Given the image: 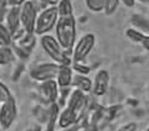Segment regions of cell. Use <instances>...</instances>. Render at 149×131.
<instances>
[{"label": "cell", "instance_id": "6da1fadb", "mask_svg": "<svg viewBox=\"0 0 149 131\" xmlns=\"http://www.w3.org/2000/svg\"><path fill=\"white\" fill-rule=\"evenodd\" d=\"M56 9H57L58 17L54 27L55 37L63 50L71 51L77 40L76 19L73 14L72 1L71 0H58Z\"/></svg>", "mask_w": 149, "mask_h": 131}, {"label": "cell", "instance_id": "7a4b0ae2", "mask_svg": "<svg viewBox=\"0 0 149 131\" xmlns=\"http://www.w3.org/2000/svg\"><path fill=\"white\" fill-rule=\"evenodd\" d=\"M40 45L52 62L57 64H72L71 51L63 50L55 36L50 34L40 36Z\"/></svg>", "mask_w": 149, "mask_h": 131}, {"label": "cell", "instance_id": "3957f363", "mask_svg": "<svg viewBox=\"0 0 149 131\" xmlns=\"http://www.w3.org/2000/svg\"><path fill=\"white\" fill-rule=\"evenodd\" d=\"M57 17H58V14H57L56 6L42 8V10L37 12L34 34L36 36H42L46 34H50L51 30H54V27L56 25Z\"/></svg>", "mask_w": 149, "mask_h": 131}, {"label": "cell", "instance_id": "277c9868", "mask_svg": "<svg viewBox=\"0 0 149 131\" xmlns=\"http://www.w3.org/2000/svg\"><path fill=\"white\" fill-rule=\"evenodd\" d=\"M96 45V36L92 32L82 35L80 39L76 40L73 47L71 50V57L73 62H85L88 54L92 52L93 47Z\"/></svg>", "mask_w": 149, "mask_h": 131}, {"label": "cell", "instance_id": "5b68a950", "mask_svg": "<svg viewBox=\"0 0 149 131\" xmlns=\"http://www.w3.org/2000/svg\"><path fill=\"white\" fill-rule=\"evenodd\" d=\"M37 12L39 10L36 8L35 1L32 0H27L24 5L20 6V25L25 32H29V34L34 32Z\"/></svg>", "mask_w": 149, "mask_h": 131}, {"label": "cell", "instance_id": "8992f818", "mask_svg": "<svg viewBox=\"0 0 149 131\" xmlns=\"http://www.w3.org/2000/svg\"><path fill=\"white\" fill-rule=\"evenodd\" d=\"M17 116V105L14 97L0 104V128L4 131L8 130L14 124Z\"/></svg>", "mask_w": 149, "mask_h": 131}, {"label": "cell", "instance_id": "52a82bcc", "mask_svg": "<svg viewBox=\"0 0 149 131\" xmlns=\"http://www.w3.org/2000/svg\"><path fill=\"white\" fill-rule=\"evenodd\" d=\"M86 104H87V94L77 89H72V92L70 93L67 98V104L63 109H66L70 114L78 120L82 111L85 110Z\"/></svg>", "mask_w": 149, "mask_h": 131}, {"label": "cell", "instance_id": "ba28073f", "mask_svg": "<svg viewBox=\"0 0 149 131\" xmlns=\"http://www.w3.org/2000/svg\"><path fill=\"white\" fill-rule=\"evenodd\" d=\"M58 66L60 64L55 63V62H45V63L36 64L30 71V77L39 83L55 79L56 73H57V69H58Z\"/></svg>", "mask_w": 149, "mask_h": 131}, {"label": "cell", "instance_id": "9c48e42d", "mask_svg": "<svg viewBox=\"0 0 149 131\" xmlns=\"http://www.w3.org/2000/svg\"><path fill=\"white\" fill-rule=\"evenodd\" d=\"M109 73L106 71V69H100L98 72L96 73L95 78L92 79V90L91 93L96 97H101L104 95L107 89L109 87Z\"/></svg>", "mask_w": 149, "mask_h": 131}, {"label": "cell", "instance_id": "30bf717a", "mask_svg": "<svg viewBox=\"0 0 149 131\" xmlns=\"http://www.w3.org/2000/svg\"><path fill=\"white\" fill-rule=\"evenodd\" d=\"M72 77H73V71H72L71 64H60L55 77V82L60 89L71 88Z\"/></svg>", "mask_w": 149, "mask_h": 131}, {"label": "cell", "instance_id": "8fae6325", "mask_svg": "<svg viewBox=\"0 0 149 131\" xmlns=\"http://www.w3.org/2000/svg\"><path fill=\"white\" fill-rule=\"evenodd\" d=\"M4 25L10 31L11 37L21 29L20 25V8H8Z\"/></svg>", "mask_w": 149, "mask_h": 131}, {"label": "cell", "instance_id": "7c38bea8", "mask_svg": "<svg viewBox=\"0 0 149 131\" xmlns=\"http://www.w3.org/2000/svg\"><path fill=\"white\" fill-rule=\"evenodd\" d=\"M40 89H41L42 95L46 98V100H47L50 104L57 103L60 88L57 87L55 79H51V81H46V82L40 83Z\"/></svg>", "mask_w": 149, "mask_h": 131}, {"label": "cell", "instance_id": "4fadbf2b", "mask_svg": "<svg viewBox=\"0 0 149 131\" xmlns=\"http://www.w3.org/2000/svg\"><path fill=\"white\" fill-rule=\"evenodd\" d=\"M72 89H77L85 94H88L92 90V79L87 76H82V74L73 73L72 82H71Z\"/></svg>", "mask_w": 149, "mask_h": 131}, {"label": "cell", "instance_id": "5bb4252c", "mask_svg": "<svg viewBox=\"0 0 149 131\" xmlns=\"http://www.w3.org/2000/svg\"><path fill=\"white\" fill-rule=\"evenodd\" d=\"M125 36H127L129 40H132L133 42H136V43L142 45L143 48L146 51H149V43H148L149 36H148V34H144V32L139 31L137 29L129 27V29L125 30Z\"/></svg>", "mask_w": 149, "mask_h": 131}, {"label": "cell", "instance_id": "9a60e30c", "mask_svg": "<svg viewBox=\"0 0 149 131\" xmlns=\"http://www.w3.org/2000/svg\"><path fill=\"white\" fill-rule=\"evenodd\" d=\"M129 22L132 24L133 29H137L144 34H149V20L147 16L141 15V14H134L130 17Z\"/></svg>", "mask_w": 149, "mask_h": 131}, {"label": "cell", "instance_id": "2e32d148", "mask_svg": "<svg viewBox=\"0 0 149 131\" xmlns=\"http://www.w3.org/2000/svg\"><path fill=\"white\" fill-rule=\"evenodd\" d=\"M16 58V54L10 46H0V66H8L13 63Z\"/></svg>", "mask_w": 149, "mask_h": 131}, {"label": "cell", "instance_id": "e0dca14e", "mask_svg": "<svg viewBox=\"0 0 149 131\" xmlns=\"http://www.w3.org/2000/svg\"><path fill=\"white\" fill-rule=\"evenodd\" d=\"M60 105L57 103L50 104V113H49V121H47V126L46 130L49 131H55L56 126H57V119H58V114H60Z\"/></svg>", "mask_w": 149, "mask_h": 131}, {"label": "cell", "instance_id": "ac0fdd59", "mask_svg": "<svg viewBox=\"0 0 149 131\" xmlns=\"http://www.w3.org/2000/svg\"><path fill=\"white\" fill-rule=\"evenodd\" d=\"M85 5L92 12H103L104 0H85Z\"/></svg>", "mask_w": 149, "mask_h": 131}, {"label": "cell", "instance_id": "d6986e66", "mask_svg": "<svg viewBox=\"0 0 149 131\" xmlns=\"http://www.w3.org/2000/svg\"><path fill=\"white\" fill-rule=\"evenodd\" d=\"M13 37L10 31L4 24H0V46H10Z\"/></svg>", "mask_w": 149, "mask_h": 131}, {"label": "cell", "instance_id": "ffe728a7", "mask_svg": "<svg viewBox=\"0 0 149 131\" xmlns=\"http://www.w3.org/2000/svg\"><path fill=\"white\" fill-rule=\"evenodd\" d=\"M119 6V0H104V10L106 15H113Z\"/></svg>", "mask_w": 149, "mask_h": 131}, {"label": "cell", "instance_id": "44dd1931", "mask_svg": "<svg viewBox=\"0 0 149 131\" xmlns=\"http://www.w3.org/2000/svg\"><path fill=\"white\" fill-rule=\"evenodd\" d=\"M71 67H72L73 73L82 74V76H87V74L90 73V71H91V68L88 67V66L83 64V62H73L71 64Z\"/></svg>", "mask_w": 149, "mask_h": 131}, {"label": "cell", "instance_id": "7402d4cb", "mask_svg": "<svg viewBox=\"0 0 149 131\" xmlns=\"http://www.w3.org/2000/svg\"><path fill=\"white\" fill-rule=\"evenodd\" d=\"M10 97H13L10 89L8 88V85H6L5 83L0 81V101H1V103L5 101V100H8Z\"/></svg>", "mask_w": 149, "mask_h": 131}, {"label": "cell", "instance_id": "603a6c76", "mask_svg": "<svg viewBox=\"0 0 149 131\" xmlns=\"http://www.w3.org/2000/svg\"><path fill=\"white\" fill-rule=\"evenodd\" d=\"M137 129H138V125L136 123H127V124L122 125L116 131H137Z\"/></svg>", "mask_w": 149, "mask_h": 131}, {"label": "cell", "instance_id": "cb8c5ba5", "mask_svg": "<svg viewBox=\"0 0 149 131\" xmlns=\"http://www.w3.org/2000/svg\"><path fill=\"white\" fill-rule=\"evenodd\" d=\"M27 0H8V8H20Z\"/></svg>", "mask_w": 149, "mask_h": 131}, {"label": "cell", "instance_id": "d4e9b609", "mask_svg": "<svg viewBox=\"0 0 149 131\" xmlns=\"http://www.w3.org/2000/svg\"><path fill=\"white\" fill-rule=\"evenodd\" d=\"M39 1L42 4L44 8H47V6H56L58 0H39Z\"/></svg>", "mask_w": 149, "mask_h": 131}, {"label": "cell", "instance_id": "484cf974", "mask_svg": "<svg viewBox=\"0 0 149 131\" xmlns=\"http://www.w3.org/2000/svg\"><path fill=\"white\" fill-rule=\"evenodd\" d=\"M119 3H122L125 8H133L136 5V0H119Z\"/></svg>", "mask_w": 149, "mask_h": 131}, {"label": "cell", "instance_id": "4316f807", "mask_svg": "<svg viewBox=\"0 0 149 131\" xmlns=\"http://www.w3.org/2000/svg\"><path fill=\"white\" fill-rule=\"evenodd\" d=\"M6 11H8V8H0V24H4V21H5Z\"/></svg>", "mask_w": 149, "mask_h": 131}, {"label": "cell", "instance_id": "83f0119b", "mask_svg": "<svg viewBox=\"0 0 149 131\" xmlns=\"http://www.w3.org/2000/svg\"><path fill=\"white\" fill-rule=\"evenodd\" d=\"M136 1H139V3H142V4H144V5H147V4L149 3V0H136Z\"/></svg>", "mask_w": 149, "mask_h": 131}, {"label": "cell", "instance_id": "f1b7e54d", "mask_svg": "<svg viewBox=\"0 0 149 131\" xmlns=\"http://www.w3.org/2000/svg\"><path fill=\"white\" fill-rule=\"evenodd\" d=\"M1 130H3V129H1V128H0V131H1Z\"/></svg>", "mask_w": 149, "mask_h": 131}, {"label": "cell", "instance_id": "f546056e", "mask_svg": "<svg viewBox=\"0 0 149 131\" xmlns=\"http://www.w3.org/2000/svg\"><path fill=\"white\" fill-rule=\"evenodd\" d=\"M45 131H49V130H45Z\"/></svg>", "mask_w": 149, "mask_h": 131}, {"label": "cell", "instance_id": "4dcf8cb0", "mask_svg": "<svg viewBox=\"0 0 149 131\" xmlns=\"http://www.w3.org/2000/svg\"><path fill=\"white\" fill-rule=\"evenodd\" d=\"M0 104H1V101H0Z\"/></svg>", "mask_w": 149, "mask_h": 131}, {"label": "cell", "instance_id": "1f68e13d", "mask_svg": "<svg viewBox=\"0 0 149 131\" xmlns=\"http://www.w3.org/2000/svg\"><path fill=\"white\" fill-rule=\"evenodd\" d=\"M1 131H4V130H1Z\"/></svg>", "mask_w": 149, "mask_h": 131}]
</instances>
